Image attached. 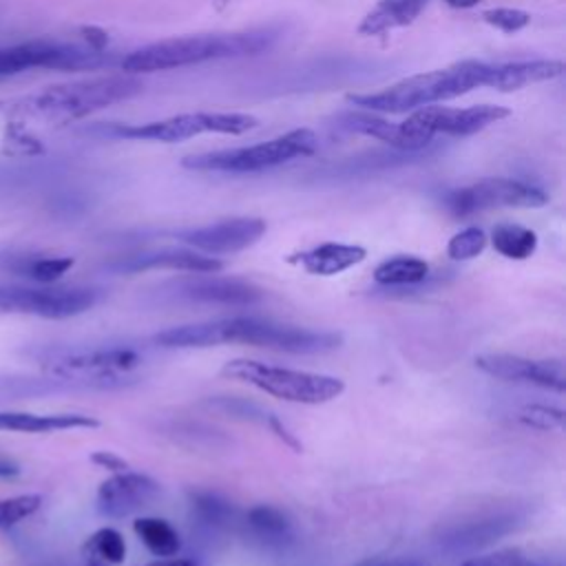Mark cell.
<instances>
[{"label": "cell", "instance_id": "1f68e13d", "mask_svg": "<svg viewBox=\"0 0 566 566\" xmlns=\"http://www.w3.org/2000/svg\"><path fill=\"white\" fill-rule=\"evenodd\" d=\"M42 504V497L38 493H24L13 497L0 500V528H9L29 515H33Z\"/></svg>", "mask_w": 566, "mask_h": 566}, {"label": "cell", "instance_id": "ac0fdd59", "mask_svg": "<svg viewBox=\"0 0 566 566\" xmlns=\"http://www.w3.org/2000/svg\"><path fill=\"white\" fill-rule=\"evenodd\" d=\"M223 263L217 256H206L188 250H159L130 256L119 265L124 272H142V270H179L195 274H212L219 272Z\"/></svg>", "mask_w": 566, "mask_h": 566}, {"label": "cell", "instance_id": "f35d334b", "mask_svg": "<svg viewBox=\"0 0 566 566\" xmlns=\"http://www.w3.org/2000/svg\"><path fill=\"white\" fill-rule=\"evenodd\" d=\"M354 566H427L420 559L413 557H382V559H367V562H358Z\"/></svg>", "mask_w": 566, "mask_h": 566}, {"label": "cell", "instance_id": "f6af8a7d", "mask_svg": "<svg viewBox=\"0 0 566 566\" xmlns=\"http://www.w3.org/2000/svg\"><path fill=\"white\" fill-rule=\"evenodd\" d=\"M462 566H471V564H469V562H464V564H462Z\"/></svg>", "mask_w": 566, "mask_h": 566}, {"label": "cell", "instance_id": "d6986e66", "mask_svg": "<svg viewBox=\"0 0 566 566\" xmlns=\"http://www.w3.org/2000/svg\"><path fill=\"white\" fill-rule=\"evenodd\" d=\"M365 256H367V252L360 245L327 241V243H321L316 248H310L305 252L290 256V261L298 263L310 274L334 276L338 272L349 270L352 265H358Z\"/></svg>", "mask_w": 566, "mask_h": 566}, {"label": "cell", "instance_id": "3957f363", "mask_svg": "<svg viewBox=\"0 0 566 566\" xmlns=\"http://www.w3.org/2000/svg\"><path fill=\"white\" fill-rule=\"evenodd\" d=\"M274 35L268 31L252 33H214V35H184L159 40L128 53L122 60V71L130 75L170 71L208 60L256 55L272 44Z\"/></svg>", "mask_w": 566, "mask_h": 566}, {"label": "cell", "instance_id": "9a60e30c", "mask_svg": "<svg viewBox=\"0 0 566 566\" xmlns=\"http://www.w3.org/2000/svg\"><path fill=\"white\" fill-rule=\"evenodd\" d=\"M157 495L159 484L153 478L144 473L122 471L102 482L97 491V509L106 517L122 520L148 506Z\"/></svg>", "mask_w": 566, "mask_h": 566}, {"label": "cell", "instance_id": "44dd1931", "mask_svg": "<svg viewBox=\"0 0 566 566\" xmlns=\"http://www.w3.org/2000/svg\"><path fill=\"white\" fill-rule=\"evenodd\" d=\"M424 7L427 0H380L371 11L365 13L358 24V33L382 35L394 29L407 27L422 13Z\"/></svg>", "mask_w": 566, "mask_h": 566}, {"label": "cell", "instance_id": "d6a6232c", "mask_svg": "<svg viewBox=\"0 0 566 566\" xmlns=\"http://www.w3.org/2000/svg\"><path fill=\"white\" fill-rule=\"evenodd\" d=\"M206 407L214 409V411H223L230 413L234 418H243V420H254V422H268V411H263L259 405L245 400V398H230V396H214V398H206L203 400Z\"/></svg>", "mask_w": 566, "mask_h": 566}, {"label": "cell", "instance_id": "d590c367", "mask_svg": "<svg viewBox=\"0 0 566 566\" xmlns=\"http://www.w3.org/2000/svg\"><path fill=\"white\" fill-rule=\"evenodd\" d=\"M4 153L11 155H38L42 153V146L38 144V139H33L29 133L24 130H11L7 135V148Z\"/></svg>", "mask_w": 566, "mask_h": 566}, {"label": "cell", "instance_id": "7bdbcfd3", "mask_svg": "<svg viewBox=\"0 0 566 566\" xmlns=\"http://www.w3.org/2000/svg\"><path fill=\"white\" fill-rule=\"evenodd\" d=\"M449 7H453V9H471V7H475V4H480L482 0H444Z\"/></svg>", "mask_w": 566, "mask_h": 566}, {"label": "cell", "instance_id": "8fae6325", "mask_svg": "<svg viewBox=\"0 0 566 566\" xmlns=\"http://www.w3.org/2000/svg\"><path fill=\"white\" fill-rule=\"evenodd\" d=\"M104 62V53L91 46H77L66 42L33 40L15 46L0 49V75H13L27 69H60L80 71L95 69Z\"/></svg>", "mask_w": 566, "mask_h": 566}, {"label": "cell", "instance_id": "9c48e42d", "mask_svg": "<svg viewBox=\"0 0 566 566\" xmlns=\"http://www.w3.org/2000/svg\"><path fill=\"white\" fill-rule=\"evenodd\" d=\"M444 203L455 217H469L493 208H542L548 195L520 179L491 177L449 192Z\"/></svg>", "mask_w": 566, "mask_h": 566}, {"label": "cell", "instance_id": "b9f144b4", "mask_svg": "<svg viewBox=\"0 0 566 566\" xmlns=\"http://www.w3.org/2000/svg\"><path fill=\"white\" fill-rule=\"evenodd\" d=\"M148 566H199V564L195 559H188V557H168V559L153 562Z\"/></svg>", "mask_w": 566, "mask_h": 566}, {"label": "cell", "instance_id": "ab89813d", "mask_svg": "<svg viewBox=\"0 0 566 566\" xmlns=\"http://www.w3.org/2000/svg\"><path fill=\"white\" fill-rule=\"evenodd\" d=\"M82 33H84V40H86V44H88L91 49H95V51H104V49H106V44H108L106 31H102V29H97V27H84Z\"/></svg>", "mask_w": 566, "mask_h": 566}, {"label": "cell", "instance_id": "83f0119b", "mask_svg": "<svg viewBox=\"0 0 566 566\" xmlns=\"http://www.w3.org/2000/svg\"><path fill=\"white\" fill-rule=\"evenodd\" d=\"M190 502H192V511H195L197 520L210 528H226L234 517L232 504L217 493L192 491Z\"/></svg>", "mask_w": 566, "mask_h": 566}, {"label": "cell", "instance_id": "8992f818", "mask_svg": "<svg viewBox=\"0 0 566 566\" xmlns=\"http://www.w3.org/2000/svg\"><path fill=\"white\" fill-rule=\"evenodd\" d=\"M316 148H318V137L314 130L294 128L290 133H283L274 139L261 142L254 146L190 155L181 159V166L188 170H201V172H259L298 157H307Z\"/></svg>", "mask_w": 566, "mask_h": 566}, {"label": "cell", "instance_id": "7402d4cb", "mask_svg": "<svg viewBox=\"0 0 566 566\" xmlns=\"http://www.w3.org/2000/svg\"><path fill=\"white\" fill-rule=\"evenodd\" d=\"M88 387L93 389L91 382L77 380V378H27V376H0V402H11V400H24V398H38V396H49V394H60L69 389H80Z\"/></svg>", "mask_w": 566, "mask_h": 566}, {"label": "cell", "instance_id": "4fadbf2b", "mask_svg": "<svg viewBox=\"0 0 566 566\" xmlns=\"http://www.w3.org/2000/svg\"><path fill=\"white\" fill-rule=\"evenodd\" d=\"M520 524V517L513 511H493L478 513L453 524H447L438 533V544L447 551H478L484 548L500 537L513 533Z\"/></svg>", "mask_w": 566, "mask_h": 566}, {"label": "cell", "instance_id": "603a6c76", "mask_svg": "<svg viewBox=\"0 0 566 566\" xmlns=\"http://www.w3.org/2000/svg\"><path fill=\"white\" fill-rule=\"evenodd\" d=\"M340 122L345 128L360 133V135L376 137L398 150H407V153L418 150L400 122H389V119H382V117H376L369 113H345L340 117Z\"/></svg>", "mask_w": 566, "mask_h": 566}, {"label": "cell", "instance_id": "f546056e", "mask_svg": "<svg viewBox=\"0 0 566 566\" xmlns=\"http://www.w3.org/2000/svg\"><path fill=\"white\" fill-rule=\"evenodd\" d=\"M486 248V234L482 228H464L460 232H455L449 243H447V254L453 261H469L473 256H478L482 250Z\"/></svg>", "mask_w": 566, "mask_h": 566}, {"label": "cell", "instance_id": "4dcf8cb0", "mask_svg": "<svg viewBox=\"0 0 566 566\" xmlns=\"http://www.w3.org/2000/svg\"><path fill=\"white\" fill-rule=\"evenodd\" d=\"M71 268H73L71 256H40V259H29L20 268V272H24V276L38 283H53L62 274H66Z\"/></svg>", "mask_w": 566, "mask_h": 566}, {"label": "cell", "instance_id": "30bf717a", "mask_svg": "<svg viewBox=\"0 0 566 566\" xmlns=\"http://www.w3.org/2000/svg\"><path fill=\"white\" fill-rule=\"evenodd\" d=\"M99 301L95 287H4L0 285V314H33L40 318H71Z\"/></svg>", "mask_w": 566, "mask_h": 566}, {"label": "cell", "instance_id": "ffe728a7", "mask_svg": "<svg viewBox=\"0 0 566 566\" xmlns=\"http://www.w3.org/2000/svg\"><path fill=\"white\" fill-rule=\"evenodd\" d=\"M99 422L84 413H24V411H0V431L18 433H51L64 429H95Z\"/></svg>", "mask_w": 566, "mask_h": 566}, {"label": "cell", "instance_id": "e575fe53", "mask_svg": "<svg viewBox=\"0 0 566 566\" xmlns=\"http://www.w3.org/2000/svg\"><path fill=\"white\" fill-rule=\"evenodd\" d=\"M517 420L522 424L539 429V431H553L564 424V411L557 407H546V405H528L517 413Z\"/></svg>", "mask_w": 566, "mask_h": 566}, {"label": "cell", "instance_id": "e0dca14e", "mask_svg": "<svg viewBox=\"0 0 566 566\" xmlns=\"http://www.w3.org/2000/svg\"><path fill=\"white\" fill-rule=\"evenodd\" d=\"M564 73V62L559 60H522V62H504L489 64L486 86L500 93H511L526 88L531 84L555 80Z\"/></svg>", "mask_w": 566, "mask_h": 566}, {"label": "cell", "instance_id": "836d02e7", "mask_svg": "<svg viewBox=\"0 0 566 566\" xmlns=\"http://www.w3.org/2000/svg\"><path fill=\"white\" fill-rule=\"evenodd\" d=\"M486 24H491L493 29L502 31V33H517L522 31L528 22H531V15L522 9H513V7H497V9H489V11H482L480 15Z\"/></svg>", "mask_w": 566, "mask_h": 566}, {"label": "cell", "instance_id": "6da1fadb", "mask_svg": "<svg viewBox=\"0 0 566 566\" xmlns=\"http://www.w3.org/2000/svg\"><path fill=\"white\" fill-rule=\"evenodd\" d=\"M157 345L168 349L190 347H214L223 343H245L254 347H268L287 354H325L343 343L336 332H316L294 325H279L252 316L219 318L206 323H190L168 327L155 336Z\"/></svg>", "mask_w": 566, "mask_h": 566}, {"label": "cell", "instance_id": "ee69618b", "mask_svg": "<svg viewBox=\"0 0 566 566\" xmlns=\"http://www.w3.org/2000/svg\"><path fill=\"white\" fill-rule=\"evenodd\" d=\"M230 2H234V0H214V7L217 9H226Z\"/></svg>", "mask_w": 566, "mask_h": 566}, {"label": "cell", "instance_id": "277c9868", "mask_svg": "<svg viewBox=\"0 0 566 566\" xmlns=\"http://www.w3.org/2000/svg\"><path fill=\"white\" fill-rule=\"evenodd\" d=\"M142 88V80L130 73L86 77L40 91L38 95L27 99V113L44 122L66 124L102 111L111 104L130 99L139 95Z\"/></svg>", "mask_w": 566, "mask_h": 566}, {"label": "cell", "instance_id": "7c38bea8", "mask_svg": "<svg viewBox=\"0 0 566 566\" xmlns=\"http://www.w3.org/2000/svg\"><path fill=\"white\" fill-rule=\"evenodd\" d=\"M475 365L480 371L500 380L528 382V385H537L559 394L566 389L564 363L557 358L533 360V358L513 356V354H484L475 358Z\"/></svg>", "mask_w": 566, "mask_h": 566}, {"label": "cell", "instance_id": "cb8c5ba5", "mask_svg": "<svg viewBox=\"0 0 566 566\" xmlns=\"http://www.w3.org/2000/svg\"><path fill=\"white\" fill-rule=\"evenodd\" d=\"M245 520H248V526L252 528V533L270 546H283L292 539L290 520L274 506H268V504L252 506L248 511Z\"/></svg>", "mask_w": 566, "mask_h": 566}, {"label": "cell", "instance_id": "ba28073f", "mask_svg": "<svg viewBox=\"0 0 566 566\" xmlns=\"http://www.w3.org/2000/svg\"><path fill=\"white\" fill-rule=\"evenodd\" d=\"M511 111L495 104H478L469 108H449V106H422L418 111H411V115L400 122L416 148H424L436 135H473L504 117H509Z\"/></svg>", "mask_w": 566, "mask_h": 566}, {"label": "cell", "instance_id": "484cf974", "mask_svg": "<svg viewBox=\"0 0 566 566\" xmlns=\"http://www.w3.org/2000/svg\"><path fill=\"white\" fill-rule=\"evenodd\" d=\"M493 248L506 259H528L537 248V234L517 223H500L491 232Z\"/></svg>", "mask_w": 566, "mask_h": 566}, {"label": "cell", "instance_id": "4316f807", "mask_svg": "<svg viewBox=\"0 0 566 566\" xmlns=\"http://www.w3.org/2000/svg\"><path fill=\"white\" fill-rule=\"evenodd\" d=\"M135 533L139 535V539L144 542V546L157 555V557H172L177 555L181 542L177 531L159 517H139L135 520Z\"/></svg>", "mask_w": 566, "mask_h": 566}, {"label": "cell", "instance_id": "5b68a950", "mask_svg": "<svg viewBox=\"0 0 566 566\" xmlns=\"http://www.w3.org/2000/svg\"><path fill=\"white\" fill-rule=\"evenodd\" d=\"M221 374L226 378L248 382L274 398L301 405H323L345 391V382L336 376L276 367L250 358L228 360Z\"/></svg>", "mask_w": 566, "mask_h": 566}, {"label": "cell", "instance_id": "f1b7e54d", "mask_svg": "<svg viewBox=\"0 0 566 566\" xmlns=\"http://www.w3.org/2000/svg\"><path fill=\"white\" fill-rule=\"evenodd\" d=\"M84 555H93L104 564H122L126 557V544L119 531L115 528H99L88 537L84 544Z\"/></svg>", "mask_w": 566, "mask_h": 566}, {"label": "cell", "instance_id": "bcb514c9", "mask_svg": "<svg viewBox=\"0 0 566 566\" xmlns=\"http://www.w3.org/2000/svg\"><path fill=\"white\" fill-rule=\"evenodd\" d=\"M524 566H528V564H524Z\"/></svg>", "mask_w": 566, "mask_h": 566}, {"label": "cell", "instance_id": "8d00e7d4", "mask_svg": "<svg viewBox=\"0 0 566 566\" xmlns=\"http://www.w3.org/2000/svg\"><path fill=\"white\" fill-rule=\"evenodd\" d=\"M91 462L102 467V469H108L113 473H122V471H128V462L111 451H95L91 453Z\"/></svg>", "mask_w": 566, "mask_h": 566}, {"label": "cell", "instance_id": "74e56055", "mask_svg": "<svg viewBox=\"0 0 566 566\" xmlns=\"http://www.w3.org/2000/svg\"><path fill=\"white\" fill-rule=\"evenodd\" d=\"M268 424H270V429H272V431H274V433H276V436L287 444V447H292L294 451H301V449H303V447H301V442H298V440L287 431V427H285V424H281V420H279L276 416H272V413H270V416H268Z\"/></svg>", "mask_w": 566, "mask_h": 566}, {"label": "cell", "instance_id": "d4e9b609", "mask_svg": "<svg viewBox=\"0 0 566 566\" xmlns=\"http://www.w3.org/2000/svg\"><path fill=\"white\" fill-rule=\"evenodd\" d=\"M429 276V263L418 256H394L374 270V281L380 285H416Z\"/></svg>", "mask_w": 566, "mask_h": 566}, {"label": "cell", "instance_id": "5bb4252c", "mask_svg": "<svg viewBox=\"0 0 566 566\" xmlns=\"http://www.w3.org/2000/svg\"><path fill=\"white\" fill-rule=\"evenodd\" d=\"M265 221L256 217L226 219L212 226L186 230L179 234L184 243L206 254H232L254 245L265 234Z\"/></svg>", "mask_w": 566, "mask_h": 566}, {"label": "cell", "instance_id": "2e32d148", "mask_svg": "<svg viewBox=\"0 0 566 566\" xmlns=\"http://www.w3.org/2000/svg\"><path fill=\"white\" fill-rule=\"evenodd\" d=\"M175 294L195 303L214 305H254L263 298V290L243 279L223 276H192L175 285Z\"/></svg>", "mask_w": 566, "mask_h": 566}, {"label": "cell", "instance_id": "60d3db41", "mask_svg": "<svg viewBox=\"0 0 566 566\" xmlns=\"http://www.w3.org/2000/svg\"><path fill=\"white\" fill-rule=\"evenodd\" d=\"M18 473H20V467L13 460L0 455V478H13Z\"/></svg>", "mask_w": 566, "mask_h": 566}, {"label": "cell", "instance_id": "52a82bcc", "mask_svg": "<svg viewBox=\"0 0 566 566\" xmlns=\"http://www.w3.org/2000/svg\"><path fill=\"white\" fill-rule=\"evenodd\" d=\"M259 119L248 113H181L159 122L135 124V126H117L113 133L117 137L137 139V142H161L175 144L186 142L190 137L203 133H221V135H243L256 128Z\"/></svg>", "mask_w": 566, "mask_h": 566}, {"label": "cell", "instance_id": "7a4b0ae2", "mask_svg": "<svg viewBox=\"0 0 566 566\" xmlns=\"http://www.w3.org/2000/svg\"><path fill=\"white\" fill-rule=\"evenodd\" d=\"M486 80L489 62L462 60L447 69L405 77L378 93H352L347 102L371 113H411L486 86Z\"/></svg>", "mask_w": 566, "mask_h": 566}]
</instances>
